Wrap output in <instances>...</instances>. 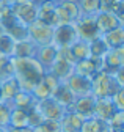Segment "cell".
I'll return each mask as SVG.
<instances>
[{"instance_id": "d590c367", "label": "cell", "mask_w": 124, "mask_h": 132, "mask_svg": "<svg viewBox=\"0 0 124 132\" xmlns=\"http://www.w3.org/2000/svg\"><path fill=\"white\" fill-rule=\"evenodd\" d=\"M116 0H101V11L99 13H112Z\"/></svg>"}, {"instance_id": "cb8c5ba5", "label": "cell", "mask_w": 124, "mask_h": 132, "mask_svg": "<svg viewBox=\"0 0 124 132\" xmlns=\"http://www.w3.org/2000/svg\"><path fill=\"white\" fill-rule=\"evenodd\" d=\"M5 33H6V35H8L14 43L28 39V28H27V25H24V24H21V22H16L14 25H11L8 30H5Z\"/></svg>"}, {"instance_id": "83f0119b", "label": "cell", "mask_w": 124, "mask_h": 132, "mask_svg": "<svg viewBox=\"0 0 124 132\" xmlns=\"http://www.w3.org/2000/svg\"><path fill=\"white\" fill-rule=\"evenodd\" d=\"M88 47H90V57H96V58H102L107 54V51H108L101 36L96 38V39H93V41H90Z\"/></svg>"}, {"instance_id": "8d00e7d4", "label": "cell", "mask_w": 124, "mask_h": 132, "mask_svg": "<svg viewBox=\"0 0 124 132\" xmlns=\"http://www.w3.org/2000/svg\"><path fill=\"white\" fill-rule=\"evenodd\" d=\"M113 79L116 80V84L119 85V87H124V64L121 66V68L115 72V76H113Z\"/></svg>"}, {"instance_id": "7a4b0ae2", "label": "cell", "mask_w": 124, "mask_h": 132, "mask_svg": "<svg viewBox=\"0 0 124 132\" xmlns=\"http://www.w3.org/2000/svg\"><path fill=\"white\" fill-rule=\"evenodd\" d=\"M118 90H119V85L116 84L113 76L107 74L104 71H99L91 77V94L96 99L112 97Z\"/></svg>"}, {"instance_id": "5b68a950", "label": "cell", "mask_w": 124, "mask_h": 132, "mask_svg": "<svg viewBox=\"0 0 124 132\" xmlns=\"http://www.w3.org/2000/svg\"><path fill=\"white\" fill-rule=\"evenodd\" d=\"M77 39V30L74 24H63V25H57L54 27V38H52V44L60 47H69L72 46Z\"/></svg>"}, {"instance_id": "b9f144b4", "label": "cell", "mask_w": 124, "mask_h": 132, "mask_svg": "<svg viewBox=\"0 0 124 132\" xmlns=\"http://www.w3.org/2000/svg\"><path fill=\"white\" fill-rule=\"evenodd\" d=\"M5 3H8V2H6V0H0V10H2V8H3V5H5Z\"/></svg>"}, {"instance_id": "44dd1931", "label": "cell", "mask_w": 124, "mask_h": 132, "mask_svg": "<svg viewBox=\"0 0 124 132\" xmlns=\"http://www.w3.org/2000/svg\"><path fill=\"white\" fill-rule=\"evenodd\" d=\"M21 91L19 82L16 80V77H10L6 80L2 82V96H3V102H6L10 105V102L14 99L17 93Z\"/></svg>"}, {"instance_id": "4dcf8cb0", "label": "cell", "mask_w": 124, "mask_h": 132, "mask_svg": "<svg viewBox=\"0 0 124 132\" xmlns=\"http://www.w3.org/2000/svg\"><path fill=\"white\" fill-rule=\"evenodd\" d=\"M14 46H16V43H14L6 33L5 35L0 36V54L5 55V57H13L14 54Z\"/></svg>"}, {"instance_id": "e0dca14e", "label": "cell", "mask_w": 124, "mask_h": 132, "mask_svg": "<svg viewBox=\"0 0 124 132\" xmlns=\"http://www.w3.org/2000/svg\"><path fill=\"white\" fill-rule=\"evenodd\" d=\"M124 63L122 60L118 57V54L113 51V49H108L107 54L102 57V71L110 74V76H115V72L121 68Z\"/></svg>"}, {"instance_id": "7c38bea8", "label": "cell", "mask_w": 124, "mask_h": 132, "mask_svg": "<svg viewBox=\"0 0 124 132\" xmlns=\"http://www.w3.org/2000/svg\"><path fill=\"white\" fill-rule=\"evenodd\" d=\"M55 8L57 5L52 0H44V2L38 6V13H36V19L47 24L50 27H57V16H55Z\"/></svg>"}, {"instance_id": "60d3db41", "label": "cell", "mask_w": 124, "mask_h": 132, "mask_svg": "<svg viewBox=\"0 0 124 132\" xmlns=\"http://www.w3.org/2000/svg\"><path fill=\"white\" fill-rule=\"evenodd\" d=\"M0 102H3V96H2V80H0Z\"/></svg>"}, {"instance_id": "2e32d148", "label": "cell", "mask_w": 124, "mask_h": 132, "mask_svg": "<svg viewBox=\"0 0 124 132\" xmlns=\"http://www.w3.org/2000/svg\"><path fill=\"white\" fill-rule=\"evenodd\" d=\"M57 54H58V47L54 46V44H47V46H42V47H36V60L44 66H52V63L55 61L57 58Z\"/></svg>"}, {"instance_id": "e575fe53", "label": "cell", "mask_w": 124, "mask_h": 132, "mask_svg": "<svg viewBox=\"0 0 124 132\" xmlns=\"http://www.w3.org/2000/svg\"><path fill=\"white\" fill-rule=\"evenodd\" d=\"M112 101H113L116 110H122L124 112V87H119V90L112 96Z\"/></svg>"}, {"instance_id": "9a60e30c", "label": "cell", "mask_w": 124, "mask_h": 132, "mask_svg": "<svg viewBox=\"0 0 124 132\" xmlns=\"http://www.w3.org/2000/svg\"><path fill=\"white\" fill-rule=\"evenodd\" d=\"M83 120L85 118H82L80 115H77L74 112H66L63 115V118L60 120L61 132H80Z\"/></svg>"}, {"instance_id": "603a6c76", "label": "cell", "mask_w": 124, "mask_h": 132, "mask_svg": "<svg viewBox=\"0 0 124 132\" xmlns=\"http://www.w3.org/2000/svg\"><path fill=\"white\" fill-rule=\"evenodd\" d=\"M8 127H14V129H21V127H28V117L27 112L22 109H16L13 107L10 112V126Z\"/></svg>"}, {"instance_id": "bcb514c9", "label": "cell", "mask_w": 124, "mask_h": 132, "mask_svg": "<svg viewBox=\"0 0 124 132\" xmlns=\"http://www.w3.org/2000/svg\"><path fill=\"white\" fill-rule=\"evenodd\" d=\"M52 2H54V0H52Z\"/></svg>"}, {"instance_id": "f1b7e54d", "label": "cell", "mask_w": 124, "mask_h": 132, "mask_svg": "<svg viewBox=\"0 0 124 132\" xmlns=\"http://www.w3.org/2000/svg\"><path fill=\"white\" fill-rule=\"evenodd\" d=\"M10 77H14V66L11 61V57H0V80H6Z\"/></svg>"}, {"instance_id": "f6af8a7d", "label": "cell", "mask_w": 124, "mask_h": 132, "mask_svg": "<svg viewBox=\"0 0 124 132\" xmlns=\"http://www.w3.org/2000/svg\"><path fill=\"white\" fill-rule=\"evenodd\" d=\"M0 57H2V54H0Z\"/></svg>"}, {"instance_id": "ac0fdd59", "label": "cell", "mask_w": 124, "mask_h": 132, "mask_svg": "<svg viewBox=\"0 0 124 132\" xmlns=\"http://www.w3.org/2000/svg\"><path fill=\"white\" fill-rule=\"evenodd\" d=\"M52 97L55 99V101L58 102V104H61L65 109H66V112H68V109L72 105V102L75 101V96H74V93L66 87V84L65 82H60V85L57 87V90L54 91V94H52Z\"/></svg>"}, {"instance_id": "74e56055", "label": "cell", "mask_w": 124, "mask_h": 132, "mask_svg": "<svg viewBox=\"0 0 124 132\" xmlns=\"http://www.w3.org/2000/svg\"><path fill=\"white\" fill-rule=\"evenodd\" d=\"M112 13H113L115 16H119V14H122V13H124V0H116Z\"/></svg>"}, {"instance_id": "f546056e", "label": "cell", "mask_w": 124, "mask_h": 132, "mask_svg": "<svg viewBox=\"0 0 124 132\" xmlns=\"http://www.w3.org/2000/svg\"><path fill=\"white\" fill-rule=\"evenodd\" d=\"M80 11L86 16H96L101 11V0H80Z\"/></svg>"}, {"instance_id": "1f68e13d", "label": "cell", "mask_w": 124, "mask_h": 132, "mask_svg": "<svg viewBox=\"0 0 124 132\" xmlns=\"http://www.w3.org/2000/svg\"><path fill=\"white\" fill-rule=\"evenodd\" d=\"M27 117H28V127H30V129H36V127L44 121V117L41 115V112L38 110L36 105L27 112Z\"/></svg>"}, {"instance_id": "7bdbcfd3", "label": "cell", "mask_w": 124, "mask_h": 132, "mask_svg": "<svg viewBox=\"0 0 124 132\" xmlns=\"http://www.w3.org/2000/svg\"><path fill=\"white\" fill-rule=\"evenodd\" d=\"M2 35H5V30H3L2 27H0V36H2Z\"/></svg>"}, {"instance_id": "f35d334b", "label": "cell", "mask_w": 124, "mask_h": 132, "mask_svg": "<svg viewBox=\"0 0 124 132\" xmlns=\"http://www.w3.org/2000/svg\"><path fill=\"white\" fill-rule=\"evenodd\" d=\"M6 132H33V129L30 127H21V129H14V127H8Z\"/></svg>"}, {"instance_id": "ba28073f", "label": "cell", "mask_w": 124, "mask_h": 132, "mask_svg": "<svg viewBox=\"0 0 124 132\" xmlns=\"http://www.w3.org/2000/svg\"><path fill=\"white\" fill-rule=\"evenodd\" d=\"M36 107L41 112V115L44 117V120L60 121L63 118V115L66 113V109L61 104H58L54 97H47V99H42V101H38Z\"/></svg>"}, {"instance_id": "5bb4252c", "label": "cell", "mask_w": 124, "mask_h": 132, "mask_svg": "<svg viewBox=\"0 0 124 132\" xmlns=\"http://www.w3.org/2000/svg\"><path fill=\"white\" fill-rule=\"evenodd\" d=\"M96 25H98V30H99V35H105L110 30L119 27V22H118V18L113 14V13H98L96 16Z\"/></svg>"}, {"instance_id": "d6a6232c", "label": "cell", "mask_w": 124, "mask_h": 132, "mask_svg": "<svg viewBox=\"0 0 124 132\" xmlns=\"http://www.w3.org/2000/svg\"><path fill=\"white\" fill-rule=\"evenodd\" d=\"M33 132H61V124L60 121L44 120L36 129H33Z\"/></svg>"}, {"instance_id": "8fae6325", "label": "cell", "mask_w": 124, "mask_h": 132, "mask_svg": "<svg viewBox=\"0 0 124 132\" xmlns=\"http://www.w3.org/2000/svg\"><path fill=\"white\" fill-rule=\"evenodd\" d=\"M116 112L115 104L112 101V97H99L94 102V109H93V117L107 123L112 118V115Z\"/></svg>"}, {"instance_id": "8992f818", "label": "cell", "mask_w": 124, "mask_h": 132, "mask_svg": "<svg viewBox=\"0 0 124 132\" xmlns=\"http://www.w3.org/2000/svg\"><path fill=\"white\" fill-rule=\"evenodd\" d=\"M75 30H77V35H79V39L83 41H93L99 38V30L96 25V18L94 16H85V18H80L79 21L74 22Z\"/></svg>"}, {"instance_id": "30bf717a", "label": "cell", "mask_w": 124, "mask_h": 132, "mask_svg": "<svg viewBox=\"0 0 124 132\" xmlns=\"http://www.w3.org/2000/svg\"><path fill=\"white\" fill-rule=\"evenodd\" d=\"M94 102H96V97L93 96V94L75 97V101H74L72 105L68 109V112H74V113H77V115H80L82 118H90V117H93Z\"/></svg>"}, {"instance_id": "3957f363", "label": "cell", "mask_w": 124, "mask_h": 132, "mask_svg": "<svg viewBox=\"0 0 124 132\" xmlns=\"http://www.w3.org/2000/svg\"><path fill=\"white\" fill-rule=\"evenodd\" d=\"M28 28V39L32 41L36 47H42L52 44V38H54V27L44 24L41 21H33L30 25H27Z\"/></svg>"}, {"instance_id": "4fadbf2b", "label": "cell", "mask_w": 124, "mask_h": 132, "mask_svg": "<svg viewBox=\"0 0 124 132\" xmlns=\"http://www.w3.org/2000/svg\"><path fill=\"white\" fill-rule=\"evenodd\" d=\"M50 74H54L60 82H65L71 74H74V64L57 55L55 61L50 66Z\"/></svg>"}, {"instance_id": "484cf974", "label": "cell", "mask_w": 124, "mask_h": 132, "mask_svg": "<svg viewBox=\"0 0 124 132\" xmlns=\"http://www.w3.org/2000/svg\"><path fill=\"white\" fill-rule=\"evenodd\" d=\"M80 132H107V123H104L94 117L85 118L82 123Z\"/></svg>"}, {"instance_id": "ffe728a7", "label": "cell", "mask_w": 124, "mask_h": 132, "mask_svg": "<svg viewBox=\"0 0 124 132\" xmlns=\"http://www.w3.org/2000/svg\"><path fill=\"white\" fill-rule=\"evenodd\" d=\"M101 38L105 43L107 49H118V47L124 46V28L116 27V28L110 30L108 33H105V35H102Z\"/></svg>"}, {"instance_id": "9c48e42d", "label": "cell", "mask_w": 124, "mask_h": 132, "mask_svg": "<svg viewBox=\"0 0 124 132\" xmlns=\"http://www.w3.org/2000/svg\"><path fill=\"white\" fill-rule=\"evenodd\" d=\"M65 84L74 93L75 97L91 94V79H88V77H83V76H79V74H71L65 80Z\"/></svg>"}, {"instance_id": "6da1fadb", "label": "cell", "mask_w": 124, "mask_h": 132, "mask_svg": "<svg viewBox=\"0 0 124 132\" xmlns=\"http://www.w3.org/2000/svg\"><path fill=\"white\" fill-rule=\"evenodd\" d=\"M13 66H14V77L19 82V87L22 91L32 93L33 88L41 82L42 76L46 74L44 66L35 58H17V57H11Z\"/></svg>"}, {"instance_id": "52a82bcc", "label": "cell", "mask_w": 124, "mask_h": 132, "mask_svg": "<svg viewBox=\"0 0 124 132\" xmlns=\"http://www.w3.org/2000/svg\"><path fill=\"white\" fill-rule=\"evenodd\" d=\"M60 85V80L50 74V72H46L41 79V82L33 88L32 94L33 97L36 99V101H42V99H47V97H52L54 91L57 90V87Z\"/></svg>"}, {"instance_id": "d4e9b609", "label": "cell", "mask_w": 124, "mask_h": 132, "mask_svg": "<svg viewBox=\"0 0 124 132\" xmlns=\"http://www.w3.org/2000/svg\"><path fill=\"white\" fill-rule=\"evenodd\" d=\"M60 6L63 8V11L68 14V18H69V21H71L72 24L82 18L80 6H79V3H75L74 0H63V2L60 3Z\"/></svg>"}, {"instance_id": "4316f807", "label": "cell", "mask_w": 124, "mask_h": 132, "mask_svg": "<svg viewBox=\"0 0 124 132\" xmlns=\"http://www.w3.org/2000/svg\"><path fill=\"white\" fill-rule=\"evenodd\" d=\"M71 47V52L75 58V61L79 60H85V58H90V47H88V41H83V39H77Z\"/></svg>"}, {"instance_id": "7402d4cb", "label": "cell", "mask_w": 124, "mask_h": 132, "mask_svg": "<svg viewBox=\"0 0 124 132\" xmlns=\"http://www.w3.org/2000/svg\"><path fill=\"white\" fill-rule=\"evenodd\" d=\"M35 54H36V46L30 41V39H25V41L16 43L13 57H17V58H30V57H35Z\"/></svg>"}, {"instance_id": "ab89813d", "label": "cell", "mask_w": 124, "mask_h": 132, "mask_svg": "<svg viewBox=\"0 0 124 132\" xmlns=\"http://www.w3.org/2000/svg\"><path fill=\"white\" fill-rule=\"evenodd\" d=\"M116 18H118L119 27H122V28H124V13H122V14H119V16H116Z\"/></svg>"}, {"instance_id": "d6986e66", "label": "cell", "mask_w": 124, "mask_h": 132, "mask_svg": "<svg viewBox=\"0 0 124 132\" xmlns=\"http://www.w3.org/2000/svg\"><path fill=\"white\" fill-rule=\"evenodd\" d=\"M36 99L33 97V94L32 93H27V91H19L16 96H14V99L10 102V107L13 109V107H16V109H22V110H25V112H28L30 109H33L35 105H36Z\"/></svg>"}, {"instance_id": "ee69618b", "label": "cell", "mask_w": 124, "mask_h": 132, "mask_svg": "<svg viewBox=\"0 0 124 132\" xmlns=\"http://www.w3.org/2000/svg\"><path fill=\"white\" fill-rule=\"evenodd\" d=\"M6 130H8L6 127H0V132H6Z\"/></svg>"}, {"instance_id": "836d02e7", "label": "cell", "mask_w": 124, "mask_h": 132, "mask_svg": "<svg viewBox=\"0 0 124 132\" xmlns=\"http://www.w3.org/2000/svg\"><path fill=\"white\" fill-rule=\"evenodd\" d=\"M10 112L11 107L6 102H0V127H6L10 126Z\"/></svg>"}, {"instance_id": "277c9868", "label": "cell", "mask_w": 124, "mask_h": 132, "mask_svg": "<svg viewBox=\"0 0 124 132\" xmlns=\"http://www.w3.org/2000/svg\"><path fill=\"white\" fill-rule=\"evenodd\" d=\"M10 8L13 16L24 25H30L33 21H36L38 6L33 3V0H17L10 3Z\"/></svg>"}]
</instances>
